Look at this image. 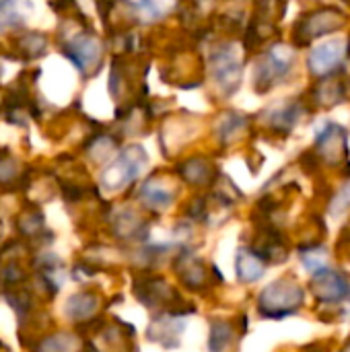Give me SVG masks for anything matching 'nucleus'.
<instances>
[{
    "mask_svg": "<svg viewBox=\"0 0 350 352\" xmlns=\"http://www.w3.org/2000/svg\"><path fill=\"white\" fill-rule=\"evenodd\" d=\"M140 198H142V202H144L146 206H151V208H165V206L171 204L173 194H171L167 188L159 186L157 182H149V184H144V188H142V192H140Z\"/></svg>",
    "mask_w": 350,
    "mask_h": 352,
    "instance_id": "2eb2a0df",
    "label": "nucleus"
},
{
    "mask_svg": "<svg viewBox=\"0 0 350 352\" xmlns=\"http://www.w3.org/2000/svg\"><path fill=\"white\" fill-rule=\"evenodd\" d=\"M340 352H350V340L347 342V344H344V346H342V351Z\"/></svg>",
    "mask_w": 350,
    "mask_h": 352,
    "instance_id": "a878e982",
    "label": "nucleus"
},
{
    "mask_svg": "<svg viewBox=\"0 0 350 352\" xmlns=\"http://www.w3.org/2000/svg\"><path fill=\"white\" fill-rule=\"evenodd\" d=\"M245 126H248V118H245L243 113H229V116L225 118V122H223L219 134H221L223 140H229L233 134L245 130Z\"/></svg>",
    "mask_w": 350,
    "mask_h": 352,
    "instance_id": "aec40b11",
    "label": "nucleus"
},
{
    "mask_svg": "<svg viewBox=\"0 0 350 352\" xmlns=\"http://www.w3.org/2000/svg\"><path fill=\"white\" fill-rule=\"evenodd\" d=\"M305 303V289L291 276L270 283L258 297V311L262 318L283 320L295 316Z\"/></svg>",
    "mask_w": 350,
    "mask_h": 352,
    "instance_id": "f257e3e1",
    "label": "nucleus"
},
{
    "mask_svg": "<svg viewBox=\"0 0 350 352\" xmlns=\"http://www.w3.org/2000/svg\"><path fill=\"white\" fill-rule=\"evenodd\" d=\"M320 163L326 165H342L349 159V132L344 126L328 122L316 136V146L311 148Z\"/></svg>",
    "mask_w": 350,
    "mask_h": 352,
    "instance_id": "20e7f679",
    "label": "nucleus"
},
{
    "mask_svg": "<svg viewBox=\"0 0 350 352\" xmlns=\"http://www.w3.org/2000/svg\"><path fill=\"white\" fill-rule=\"evenodd\" d=\"M233 326L229 322H212L210 326V340L208 351L210 352H231L233 351Z\"/></svg>",
    "mask_w": 350,
    "mask_h": 352,
    "instance_id": "4468645a",
    "label": "nucleus"
},
{
    "mask_svg": "<svg viewBox=\"0 0 350 352\" xmlns=\"http://www.w3.org/2000/svg\"><path fill=\"white\" fill-rule=\"evenodd\" d=\"M347 56V41L342 39H330L318 47H314L307 56V66L314 76H328L336 70H340L342 60Z\"/></svg>",
    "mask_w": 350,
    "mask_h": 352,
    "instance_id": "6e6552de",
    "label": "nucleus"
},
{
    "mask_svg": "<svg viewBox=\"0 0 350 352\" xmlns=\"http://www.w3.org/2000/svg\"><path fill=\"white\" fill-rule=\"evenodd\" d=\"M146 161V155L140 146H130L120 153V157L103 171L101 182L107 190H122L128 186L142 169V163Z\"/></svg>",
    "mask_w": 350,
    "mask_h": 352,
    "instance_id": "423d86ee",
    "label": "nucleus"
},
{
    "mask_svg": "<svg viewBox=\"0 0 350 352\" xmlns=\"http://www.w3.org/2000/svg\"><path fill=\"white\" fill-rule=\"evenodd\" d=\"M344 23H347V14L338 6H330V4L318 6V8L309 10L307 14H303L295 23V27H293L295 45L307 47L314 39L342 29Z\"/></svg>",
    "mask_w": 350,
    "mask_h": 352,
    "instance_id": "f03ea898",
    "label": "nucleus"
},
{
    "mask_svg": "<svg viewBox=\"0 0 350 352\" xmlns=\"http://www.w3.org/2000/svg\"><path fill=\"white\" fill-rule=\"evenodd\" d=\"M309 291L324 305L350 303V280L340 270L334 268H324L318 274H314Z\"/></svg>",
    "mask_w": 350,
    "mask_h": 352,
    "instance_id": "39448f33",
    "label": "nucleus"
},
{
    "mask_svg": "<svg viewBox=\"0 0 350 352\" xmlns=\"http://www.w3.org/2000/svg\"><path fill=\"white\" fill-rule=\"evenodd\" d=\"M303 352H328V346H324V344H309L307 349H303Z\"/></svg>",
    "mask_w": 350,
    "mask_h": 352,
    "instance_id": "393cba45",
    "label": "nucleus"
},
{
    "mask_svg": "<svg viewBox=\"0 0 350 352\" xmlns=\"http://www.w3.org/2000/svg\"><path fill=\"white\" fill-rule=\"evenodd\" d=\"M250 250L256 256H260L266 262V266L268 264H281L289 256V248H287L285 235L276 227H272V225L260 229V233H258V237H256V241H254V245Z\"/></svg>",
    "mask_w": 350,
    "mask_h": 352,
    "instance_id": "9d476101",
    "label": "nucleus"
},
{
    "mask_svg": "<svg viewBox=\"0 0 350 352\" xmlns=\"http://www.w3.org/2000/svg\"><path fill=\"white\" fill-rule=\"evenodd\" d=\"M74 351V336L56 334L41 344V352H72Z\"/></svg>",
    "mask_w": 350,
    "mask_h": 352,
    "instance_id": "4be33fe9",
    "label": "nucleus"
},
{
    "mask_svg": "<svg viewBox=\"0 0 350 352\" xmlns=\"http://www.w3.org/2000/svg\"><path fill=\"white\" fill-rule=\"evenodd\" d=\"M299 163L303 165V169H305L307 173H316V171L320 169V165H322L314 151H305V153L299 157Z\"/></svg>",
    "mask_w": 350,
    "mask_h": 352,
    "instance_id": "b1692460",
    "label": "nucleus"
},
{
    "mask_svg": "<svg viewBox=\"0 0 350 352\" xmlns=\"http://www.w3.org/2000/svg\"><path fill=\"white\" fill-rule=\"evenodd\" d=\"M97 307V299L93 295H74L68 305H66V311L72 320H83L87 316H91Z\"/></svg>",
    "mask_w": 350,
    "mask_h": 352,
    "instance_id": "a211bd4d",
    "label": "nucleus"
},
{
    "mask_svg": "<svg viewBox=\"0 0 350 352\" xmlns=\"http://www.w3.org/2000/svg\"><path fill=\"white\" fill-rule=\"evenodd\" d=\"M350 208V182H347L340 192L332 198L330 202V214L332 217H340L342 212H347Z\"/></svg>",
    "mask_w": 350,
    "mask_h": 352,
    "instance_id": "5701e85b",
    "label": "nucleus"
},
{
    "mask_svg": "<svg viewBox=\"0 0 350 352\" xmlns=\"http://www.w3.org/2000/svg\"><path fill=\"white\" fill-rule=\"evenodd\" d=\"M299 252L303 256L305 270H309L311 274H318L320 270L328 268L326 266V250L320 243H307V245L299 248Z\"/></svg>",
    "mask_w": 350,
    "mask_h": 352,
    "instance_id": "dca6fc26",
    "label": "nucleus"
},
{
    "mask_svg": "<svg viewBox=\"0 0 350 352\" xmlns=\"http://www.w3.org/2000/svg\"><path fill=\"white\" fill-rule=\"evenodd\" d=\"M347 97H349V78L342 68L320 78V82L311 89V103L322 109L336 107L338 103H344Z\"/></svg>",
    "mask_w": 350,
    "mask_h": 352,
    "instance_id": "1a4fd4ad",
    "label": "nucleus"
},
{
    "mask_svg": "<svg viewBox=\"0 0 350 352\" xmlns=\"http://www.w3.org/2000/svg\"><path fill=\"white\" fill-rule=\"evenodd\" d=\"M237 276L241 283H256L266 272V262L256 256L250 248H241L237 252Z\"/></svg>",
    "mask_w": 350,
    "mask_h": 352,
    "instance_id": "ddd939ff",
    "label": "nucleus"
},
{
    "mask_svg": "<svg viewBox=\"0 0 350 352\" xmlns=\"http://www.w3.org/2000/svg\"><path fill=\"white\" fill-rule=\"evenodd\" d=\"M66 56L87 74H91L101 58V43L93 35H80L66 47Z\"/></svg>",
    "mask_w": 350,
    "mask_h": 352,
    "instance_id": "9b49d317",
    "label": "nucleus"
},
{
    "mask_svg": "<svg viewBox=\"0 0 350 352\" xmlns=\"http://www.w3.org/2000/svg\"><path fill=\"white\" fill-rule=\"evenodd\" d=\"M295 50L285 43H276L262 56L256 68V91L268 93L274 85H278L293 68Z\"/></svg>",
    "mask_w": 350,
    "mask_h": 352,
    "instance_id": "7ed1b4c3",
    "label": "nucleus"
},
{
    "mask_svg": "<svg viewBox=\"0 0 350 352\" xmlns=\"http://www.w3.org/2000/svg\"><path fill=\"white\" fill-rule=\"evenodd\" d=\"M19 47H21V52H25L29 58H33V56L43 54V50H45V39H43L41 35L27 33V35H23V37L19 39Z\"/></svg>",
    "mask_w": 350,
    "mask_h": 352,
    "instance_id": "412c9836",
    "label": "nucleus"
},
{
    "mask_svg": "<svg viewBox=\"0 0 350 352\" xmlns=\"http://www.w3.org/2000/svg\"><path fill=\"white\" fill-rule=\"evenodd\" d=\"M303 113H305V105L301 101H287V103L278 105L276 109H272L268 124L274 132L289 134L295 128V124L301 120Z\"/></svg>",
    "mask_w": 350,
    "mask_h": 352,
    "instance_id": "f8f14e48",
    "label": "nucleus"
},
{
    "mask_svg": "<svg viewBox=\"0 0 350 352\" xmlns=\"http://www.w3.org/2000/svg\"><path fill=\"white\" fill-rule=\"evenodd\" d=\"M212 72L225 93H233L241 80V62L231 43H223L212 52Z\"/></svg>",
    "mask_w": 350,
    "mask_h": 352,
    "instance_id": "0eeeda50",
    "label": "nucleus"
},
{
    "mask_svg": "<svg viewBox=\"0 0 350 352\" xmlns=\"http://www.w3.org/2000/svg\"><path fill=\"white\" fill-rule=\"evenodd\" d=\"M184 264H186V266L179 270L182 278H184L192 289L202 287V285H204V280H206V272H204L202 262H200V260H196V258H192V256H186V258H184Z\"/></svg>",
    "mask_w": 350,
    "mask_h": 352,
    "instance_id": "f3484780",
    "label": "nucleus"
},
{
    "mask_svg": "<svg viewBox=\"0 0 350 352\" xmlns=\"http://www.w3.org/2000/svg\"><path fill=\"white\" fill-rule=\"evenodd\" d=\"M182 173L188 177L190 184H208L210 177H212V167L206 163V161H190L182 167Z\"/></svg>",
    "mask_w": 350,
    "mask_h": 352,
    "instance_id": "6ab92c4d",
    "label": "nucleus"
}]
</instances>
